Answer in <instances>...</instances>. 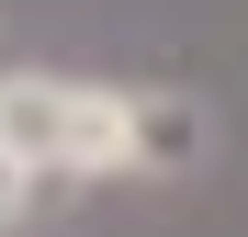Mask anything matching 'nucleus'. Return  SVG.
<instances>
[{"mask_svg": "<svg viewBox=\"0 0 248 237\" xmlns=\"http://www.w3.org/2000/svg\"><path fill=\"white\" fill-rule=\"evenodd\" d=\"M136 113L147 91L79 68H12L0 79V147L34 181H136Z\"/></svg>", "mask_w": 248, "mask_h": 237, "instance_id": "1", "label": "nucleus"}, {"mask_svg": "<svg viewBox=\"0 0 248 237\" xmlns=\"http://www.w3.org/2000/svg\"><path fill=\"white\" fill-rule=\"evenodd\" d=\"M23 204H34V170H23V158H12V147H0V226H12Z\"/></svg>", "mask_w": 248, "mask_h": 237, "instance_id": "3", "label": "nucleus"}, {"mask_svg": "<svg viewBox=\"0 0 248 237\" xmlns=\"http://www.w3.org/2000/svg\"><path fill=\"white\" fill-rule=\"evenodd\" d=\"M203 147H215V125H203L181 91H147V113H136V181H181Z\"/></svg>", "mask_w": 248, "mask_h": 237, "instance_id": "2", "label": "nucleus"}]
</instances>
